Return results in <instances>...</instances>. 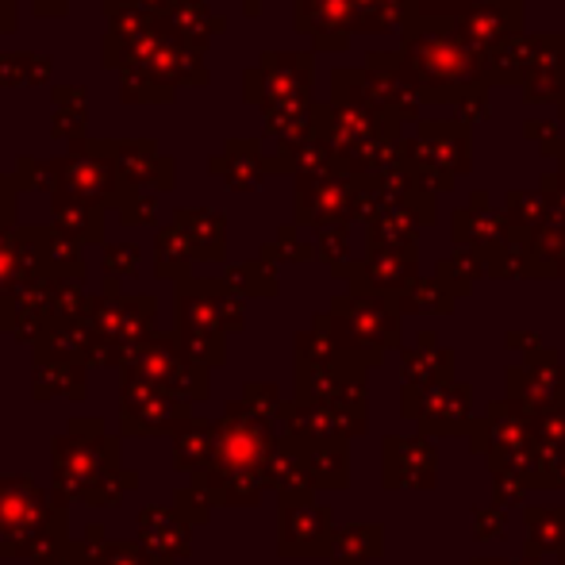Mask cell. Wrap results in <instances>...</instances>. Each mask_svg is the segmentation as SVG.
<instances>
[{
  "label": "cell",
  "mask_w": 565,
  "mask_h": 565,
  "mask_svg": "<svg viewBox=\"0 0 565 565\" xmlns=\"http://www.w3.org/2000/svg\"><path fill=\"white\" fill-rule=\"evenodd\" d=\"M54 204H58V220L62 224H77L89 235H100V209L85 196L74 193H54Z\"/></svg>",
  "instance_id": "cell-5"
},
{
  "label": "cell",
  "mask_w": 565,
  "mask_h": 565,
  "mask_svg": "<svg viewBox=\"0 0 565 565\" xmlns=\"http://www.w3.org/2000/svg\"><path fill=\"white\" fill-rule=\"evenodd\" d=\"M51 62L35 51H0V89H31L43 85Z\"/></svg>",
  "instance_id": "cell-3"
},
{
  "label": "cell",
  "mask_w": 565,
  "mask_h": 565,
  "mask_svg": "<svg viewBox=\"0 0 565 565\" xmlns=\"http://www.w3.org/2000/svg\"><path fill=\"white\" fill-rule=\"evenodd\" d=\"M162 20H166V28H170L185 46H193V51H201L212 35H220V31H224V20H220V15H212L201 0H178V4L162 15Z\"/></svg>",
  "instance_id": "cell-2"
},
{
  "label": "cell",
  "mask_w": 565,
  "mask_h": 565,
  "mask_svg": "<svg viewBox=\"0 0 565 565\" xmlns=\"http://www.w3.org/2000/svg\"><path fill=\"white\" fill-rule=\"evenodd\" d=\"M85 127H89V100H85V93L82 89H54L51 131L58 135V139L77 142Z\"/></svg>",
  "instance_id": "cell-4"
},
{
  "label": "cell",
  "mask_w": 565,
  "mask_h": 565,
  "mask_svg": "<svg viewBox=\"0 0 565 565\" xmlns=\"http://www.w3.org/2000/svg\"><path fill=\"white\" fill-rule=\"evenodd\" d=\"M31 8H35V15H43V20H58V15L70 12V0H31Z\"/></svg>",
  "instance_id": "cell-6"
},
{
  "label": "cell",
  "mask_w": 565,
  "mask_h": 565,
  "mask_svg": "<svg viewBox=\"0 0 565 565\" xmlns=\"http://www.w3.org/2000/svg\"><path fill=\"white\" fill-rule=\"evenodd\" d=\"M15 31V4L12 0H0V35Z\"/></svg>",
  "instance_id": "cell-7"
},
{
  "label": "cell",
  "mask_w": 565,
  "mask_h": 565,
  "mask_svg": "<svg viewBox=\"0 0 565 565\" xmlns=\"http://www.w3.org/2000/svg\"><path fill=\"white\" fill-rule=\"evenodd\" d=\"M93 147L116 166L127 185H147V181H154L158 189L170 185V158L158 154V142H150V139L97 142L93 139Z\"/></svg>",
  "instance_id": "cell-1"
}]
</instances>
